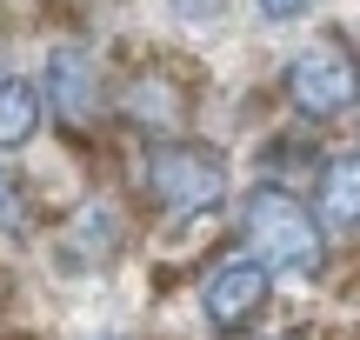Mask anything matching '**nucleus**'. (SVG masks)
Segmentation results:
<instances>
[{"instance_id": "nucleus-1", "label": "nucleus", "mask_w": 360, "mask_h": 340, "mask_svg": "<svg viewBox=\"0 0 360 340\" xmlns=\"http://www.w3.org/2000/svg\"><path fill=\"white\" fill-rule=\"evenodd\" d=\"M240 227H247V254H254L267 274H294V280H314L327 267V234L307 207H300L287 187L260 181L247 187L240 200Z\"/></svg>"}, {"instance_id": "nucleus-2", "label": "nucleus", "mask_w": 360, "mask_h": 340, "mask_svg": "<svg viewBox=\"0 0 360 340\" xmlns=\"http://www.w3.org/2000/svg\"><path fill=\"white\" fill-rule=\"evenodd\" d=\"M147 194L160 214L193 221V214H214L227 200V167L200 140H154L147 147Z\"/></svg>"}, {"instance_id": "nucleus-3", "label": "nucleus", "mask_w": 360, "mask_h": 340, "mask_svg": "<svg viewBox=\"0 0 360 340\" xmlns=\"http://www.w3.org/2000/svg\"><path fill=\"white\" fill-rule=\"evenodd\" d=\"M287 100L307 120H347L360 107V53L340 34H321L287 60Z\"/></svg>"}, {"instance_id": "nucleus-4", "label": "nucleus", "mask_w": 360, "mask_h": 340, "mask_svg": "<svg viewBox=\"0 0 360 340\" xmlns=\"http://www.w3.org/2000/svg\"><path fill=\"white\" fill-rule=\"evenodd\" d=\"M274 274L254 261V254H227V261H214V274L200 280V307L214 327H247V320L260 314V301H267Z\"/></svg>"}, {"instance_id": "nucleus-5", "label": "nucleus", "mask_w": 360, "mask_h": 340, "mask_svg": "<svg viewBox=\"0 0 360 340\" xmlns=\"http://www.w3.org/2000/svg\"><path fill=\"white\" fill-rule=\"evenodd\" d=\"M40 100H47V114H60V120H94L101 114V74H94V60L80 47H60L47 60Z\"/></svg>"}, {"instance_id": "nucleus-6", "label": "nucleus", "mask_w": 360, "mask_h": 340, "mask_svg": "<svg viewBox=\"0 0 360 340\" xmlns=\"http://www.w3.org/2000/svg\"><path fill=\"white\" fill-rule=\"evenodd\" d=\"M40 120H47L40 87L20 80V74H7V80H0V147H27L40 133Z\"/></svg>"}, {"instance_id": "nucleus-7", "label": "nucleus", "mask_w": 360, "mask_h": 340, "mask_svg": "<svg viewBox=\"0 0 360 340\" xmlns=\"http://www.w3.org/2000/svg\"><path fill=\"white\" fill-rule=\"evenodd\" d=\"M321 221H334V227H360V154H334V160H321Z\"/></svg>"}, {"instance_id": "nucleus-8", "label": "nucleus", "mask_w": 360, "mask_h": 340, "mask_svg": "<svg viewBox=\"0 0 360 340\" xmlns=\"http://www.w3.org/2000/svg\"><path fill=\"white\" fill-rule=\"evenodd\" d=\"M74 240H80V254H114V240H120V221H114V207L107 200H94V207H80V221H74Z\"/></svg>"}, {"instance_id": "nucleus-9", "label": "nucleus", "mask_w": 360, "mask_h": 340, "mask_svg": "<svg viewBox=\"0 0 360 340\" xmlns=\"http://www.w3.org/2000/svg\"><path fill=\"white\" fill-rule=\"evenodd\" d=\"M27 227H34V200H27L20 174L0 167V234H27Z\"/></svg>"}, {"instance_id": "nucleus-10", "label": "nucleus", "mask_w": 360, "mask_h": 340, "mask_svg": "<svg viewBox=\"0 0 360 340\" xmlns=\"http://www.w3.org/2000/svg\"><path fill=\"white\" fill-rule=\"evenodd\" d=\"M314 0H260V13H267V20H294V13H307Z\"/></svg>"}, {"instance_id": "nucleus-11", "label": "nucleus", "mask_w": 360, "mask_h": 340, "mask_svg": "<svg viewBox=\"0 0 360 340\" xmlns=\"http://www.w3.org/2000/svg\"><path fill=\"white\" fill-rule=\"evenodd\" d=\"M174 13H187V20H214L220 0H174Z\"/></svg>"}, {"instance_id": "nucleus-12", "label": "nucleus", "mask_w": 360, "mask_h": 340, "mask_svg": "<svg viewBox=\"0 0 360 340\" xmlns=\"http://www.w3.org/2000/svg\"><path fill=\"white\" fill-rule=\"evenodd\" d=\"M274 340H300V334H274Z\"/></svg>"}]
</instances>
